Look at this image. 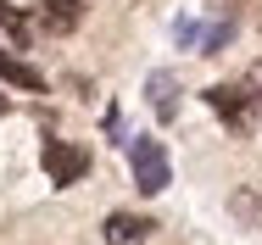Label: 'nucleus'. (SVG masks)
I'll use <instances>...</instances> for the list:
<instances>
[{"label": "nucleus", "mask_w": 262, "mask_h": 245, "mask_svg": "<svg viewBox=\"0 0 262 245\" xmlns=\"http://www.w3.org/2000/svg\"><path fill=\"white\" fill-rule=\"evenodd\" d=\"M128 167H134V184H140L145 195H162V190L173 184L167 150H162V140H151V134H134V140H128Z\"/></svg>", "instance_id": "obj_1"}, {"label": "nucleus", "mask_w": 262, "mask_h": 245, "mask_svg": "<svg viewBox=\"0 0 262 245\" xmlns=\"http://www.w3.org/2000/svg\"><path fill=\"white\" fill-rule=\"evenodd\" d=\"M207 106L234 128V134H251L262 117V95H251V90H240V84H212L207 90Z\"/></svg>", "instance_id": "obj_2"}, {"label": "nucleus", "mask_w": 262, "mask_h": 245, "mask_svg": "<svg viewBox=\"0 0 262 245\" xmlns=\"http://www.w3.org/2000/svg\"><path fill=\"white\" fill-rule=\"evenodd\" d=\"M39 162H45V179H51L56 190H67V184H78L90 173V150L73 145V140H45L39 145Z\"/></svg>", "instance_id": "obj_3"}, {"label": "nucleus", "mask_w": 262, "mask_h": 245, "mask_svg": "<svg viewBox=\"0 0 262 245\" xmlns=\"http://www.w3.org/2000/svg\"><path fill=\"white\" fill-rule=\"evenodd\" d=\"M84 23V6L78 0H34V28L45 34H73Z\"/></svg>", "instance_id": "obj_4"}, {"label": "nucleus", "mask_w": 262, "mask_h": 245, "mask_svg": "<svg viewBox=\"0 0 262 245\" xmlns=\"http://www.w3.org/2000/svg\"><path fill=\"white\" fill-rule=\"evenodd\" d=\"M0 84H17V90H45V73L34 61H23L17 50H0Z\"/></svg>", "instance_id": "obj_5"}, {"label": "nucleus", "mask_w": 262, "mask_h": 245, "mask_svg": "<svg viewBox=\"0 0 262 245\" xmlns=\"http://www.w3.org/2000/svg\"><path fill=\"white\" fill-rule=\"evenodd\" d=\"M151 112H157V123L179 117V78L173 73H151Z\"/></svg>", "instance_id": "obj_6"}, {"label": "nucleus", "mask_w": 262, "mask_h": 245, "mask_svg": "<svg viewBox=\"0 0 262 245\" xmlns=\"http://www.w3.org/2000/svg\"><path fill=\"white\" fill-rule=\"evenodd\" d=\"M145 234H151V223L134 217V212H112L106 217V245H140Z\"/></svg>", "instance_id": "obj_7"}, {"label": "nucleus", "mask_w": 262, "mask_h": 245, "mask_svg": "<svg viewBox=\"0 0 262 245\" xmlns=\"http://www.w3.org/2000/svg\"><path fill=\"white\" fill-rule=\"evenodd\" d=\"M0 34H6V39H11L17 50H23V45H34V23H28V11H23V6H6V0H0Z\"/></svg>", "instance_id": "obj_8"}, {"label": "nucleus", "mask_w": 262, "mask_h": 245, "mask_svg": "<svg viewBox=\"0 0 262 245\" xmlns=\"http://www.w3.org/2000/svg\"><path fill=\"white\" fill-rule=\"evenodd\" d=\"M173 39H179V45H201V23H195V17H184V23L173 28Z\"/></svg>", "instance_id": "obj_9"}]
</instances>
